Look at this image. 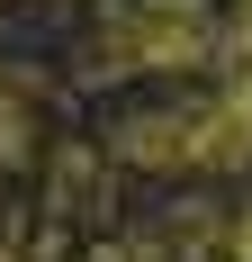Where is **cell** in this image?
<instances>
[{"label":"cell","instance_id":"cell-1","mask_svg":"<svg viewBox=\"0 0 252 262\" xmlns=\"http://www.w3.org/2000/svg\"><path fill=\"white\" fill-rule=\"evenodd\" d=\"M135 163H243L252 154V91H225V100L198 108H162V118H135L117 136Z\"/></svg>","mask_w":252,"mask_h":262},{"label":"cell","instance_id":"cell-2","mask_svg":"<svg viewBox=\"0 0 252 262\" xmlns=\"http://www.w3.org/2000/svg\"><path fill=\"white\" fill-rule=\"evenodd\" d=\"M207 46L216 36H207L198 0H135V9L108 18V36L90 46V63L99 73H162V63H198Z\"/></svg>","mask_w":252,"mask_h":262}]
</instances>
